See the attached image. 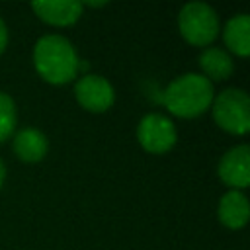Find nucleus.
<instances>
[{
  "mask_svg": "<svg viewBox=\"0 0 250 250\" xmlns=\"http://www.w3.org/2000/svg\"><path fill=\"white\" fill-rule=\"evenodd\" d=\"M33 64L37 74L49 84H68L78 74V55L72 43L57 33L39 37L33 47Z\"/></svg>",
  "mask_w": 250,
  "mask_h": 250,
  "instance_id": "f257e3e1",
  "label": "nucleus"
},
{
  "mask_svg": "<svg viewBox=\"0 0 250 250\" xmlns=\"http://www.w3.org/2000/svg\"><path fill=\"white\" fill-rule=\"evenodd\" d=\"M213 98V82H209L205 76L197 72H188L174 78L162 92L164 107L172 115L184 119H191L205 113L211 107Z\"/></svg>",
  "mask_w": 250,
  "mask_h": 250,
  "instance_id": "f03ea898",
  "label": "nucleus"
},
{
  "mask_svg": "<svg viewBox=\"0 0 250 250\" xmlns=\"http://www.w3.org/2000/svg\"><path fill=\"white\" fill-rule=\"evenodd\" d=\"M215 123L230 135H246L250 131V98L240 88H227L211 102Z\"/></svg>",
  "mask_w": 250,
  "mask_h": 250,
  "instance_id": "7ed1b4c3",
  "label": "nucleus"
},
{
  "mask_svg": "<svg viewBox=\"0 0 250 250\" xmlns=\"http://www.w3.org/2000/svg\"><path fill=\"white\" fill-rule=\"evenodd\" d=\"M182 37L193 47H207L219 35V16L205 2H189L178 14Z\"/></svg>",
  "mask_w": 250,
  "mask_h": 250,
  "instance_id": "20e7f679",
  "label": "nucleus"
},
{
  "mask_svg": "<svg viewBox=\"0 0 250 250\" xmlns=\"http://www.w3.org/2000/svg\"><path fill=\"white\" fill-rule=\"evenodd\" d=\"M176 125L162 113H146L137 125V141L146 152L164 154L176 145Z\"/></svg>",
  "mask_w": 250,
  "mask_h": 250,
  "instance_id": "39448f33",
  "label": "nucleus"
},
{
  "mask_svg": "<svg viewBox=\"0 0 250 250\" xmlns=\"http://www.w3.org/2000/svg\"><path fill=\"white\" fill-rule=\"evenodd\" d=\"M76 102L92 113L107 111L115 102V90L107 78L100 74H84L74 84Z\"/></svg>",
  "mask_w": 250,
  "mask_h": 250,
  "instance_id": "423d86ee",
  "label": "nucleus"
},
{
  "mask_svg": "<svg viewBox=\"0 0 250 250\" xmlns=\"http://www.w3.org/2000/svg\"><path fill=\"white\" fill-rule=\"evenodd\" d=\"M219 178L232 189H242L250 184V148L248 145H238L223 154L217 166Z\"/></svg>",
  "mask_w": 250,
  "mask_h": 250,
  "instance_id": "0eeeda50",
  "label": "nucleus"
},
{
  "mask_svg": "<svg viewBox=\"0 0 250 250\" xmlns=\"http://www.w3.org/2000/svg\"><path fill=\"white\" fill-rule=\"evenodd\" d=\"M31 10L35 12V16L49 23V25H57V27H66L72 25L74 21H78V18L82 16V2H74V0H45V2H33Z\"/></svg>",
  "mask_w": 250,
  "mask_h": 250,
  "instance_id": "6e6552de",
  "label": "nucleus"
},
{
  "mask_svg": "<svg viewBox=\"0 0 250 250\" xmlns=\"http://www.w3.org/2000/svg\"><path fill=\"white\" fill-rule=\"evenodd\" d=\"M12 148L20 160L33 164V162H39L45 158V154L49 150V141L43 131H39L35 127H25L14 135Z\"/></svg>",
  "mask_w": 250,
  "mask_h": 250,
  "instance_id": "1a4fd4ad",
  "label": "nucleus"
},
{
  "mask_svg": "<svg viewBox=\"0 0 250 250\" xmlns=\"http://www.w3.org/2000/svg\"><path fill=\"white\" fill-rule=\"evenodd\" d=\"M217 215H219V221L227 229H232V230L242 229L248 223V215H250L248 197L238 189L227 191L219 201Z\"/></svg>",
  "mask_w": 250,
  "mask_h": 250,
  "instance_id": "9d476101",
  "label": "nucleus"
},
{
  "mask_svg": "<svg viewBox=\"0 0 250 250\" xmlns=\"http://www.w3.org/2000/svg\"><path fill=\"white\" fill-rule=\"evenodd\" d=\"M199 68H201V76H205L209 82L213 80L219 82V80H227L232 74L234 64L230 55L225 49L207 47L199 55Z\"/></svg>",
  "mask_w": 250,
  "mask_h": 250,
  "instance_id": "9b49d317",
  "label": "nucleus"
},
{
  "mask_svg": "<svg viewBox=\"0 0 250 250\" xmlns=\"http://www.w3.org/2000/svg\"><path fill=\"white\" fill-rule=\"evenodd\" d=\"M223 39L229 51H232L238 57H248L250 55V16L248 14L232 16L223 29Z\"/></svg>",
  "mask_w": 250,
  "mask_h": 250,
  "instance_id": "f8f14e48",
  "label": "nucleus"
},
{
  "mask_svg": "<svg viewBox=\"0 0 250 250\" xmlns=\"http://www.w3.org/2000/svg\"><path fill=\"white\" fill-rule=\"evenodd\" d=\"M16 121H18V113L14 100L6 92H0V143H4L14 135Z\"/></svg>",
  "mask_w": 250,
  "mask_h": 250,
  "instance_id": "ddd939ff",
  "label": "nucleus"
},
{
  "mask_svg": "<svg viewBox=\"0 0 250 250\" xmlns=\"http://www.w3.org/2000/svg\"><path fill=\"white\" fill-rule=\"evenodd\" d=\"M6 45H8V27H6V23H4V20L0 18V55L4 53V49H6Z\"/></svg>",
  "mask_w": 250,
  "mask_h": 250,
  "instance_id": "4468645a",
  "label": "nucleus"
},
{
  "mask_svg": "<svg viewBox=\"0 0 250 250\" xmlns=\"http://www.w3.org/2000/svg\"><path fill=\"white\" fill-rule=\"evenodd\" d=\"M4 178H6V166H4V162H2V158H0V188H2V184H4Z\"/></svg>",
  "mask_w": 250,
  "mask_h": 250,
  "instance_id": "2eb2a0df",
  "label": "nucleus"
},
{
  "mask_svg": "<svg viewBox=\"0 0 250 250\" xmlns=\"http://www.w3.org/2000/svg\"><path fill=\"white\" fill-rule=\"evenodd\" d=\"M84 6H88V8H102V6H105V2H84L82 8Z\"/></svg>",
  "mask_w": 250,
  "mask_h": 250,
  "instance_id": "dca6fc26",
  "label": "nucleus"
}]
</instances>
